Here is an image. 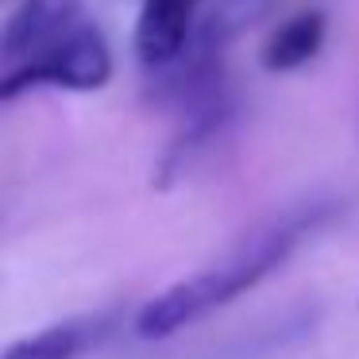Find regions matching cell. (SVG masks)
Instances as JSON below:
<instances>
[{
    "label": "cell",
    "mask_w": 359,
    "mask_h": 359,
    "mask_svg": "<svg viewBox=\"0 0 359 359\" xmlns=\"http://www.w3.org/2000/svg\"><path fill=\"white\" fill-rule=\"evenodd\" d=\"M305 228H313V212H297V217H282L274 224L251 232L243 243H236L228 255L209 263L205 271L189 274V278L166 286L155 294L140 313H135V336L140 340H163L174 336L178 328L194 325V320L217 313L220 305L236 302L240 294L255 290L271 271H278L297 248Z\"/></svg>",
    "instance_id": "2"
},
{
    "label": "cell",
    "mask_w": 359,
    "mask_h": 359,
    "mask_svg": "<svg viewBox=\"0 0 359 359\" xmlns=\"http://www.w3.org/2000/svg\"><path fill=\"white\" fill-rule=\"evenodd\" d=\"M325 43V16L320 12H302L286 20L263 47V66L266 70H297L305 66Z\"/></svg>",
    "instance_id": "5"
},
{
    "label": "cell",
    "mask_w": 359,
    "mask_h": 359,
    "mask_svg": "<svg viewBox=\"0 0 359 359\" xmlns=\"http://www.w3.org/2000/svg\"><path fill=\"white\" fill-rule=\"evenodd\" d=\"M112 328V317H70L47 325L43 332L16 340L4 359H78L81 351H89L97 340H104Z\"/></svg>",
    "instance_id": "4"
},
{
    "label": "cell",
    "mask_w": 359,
    "mask_h": 359,
    "mask_svg": "<svg viewBox=\"0 0 359 359\" xmlns=\"http://www.w3.org/2000/svg\"><path fill=\"white\" fill-rule=\"evenodd\" d=\"M205 0H143L140 24H135V55L147 70L174 66L201 27Z\"/></svg>",
    "instance_id": "3"
},
{
    "label": "cell",
    "mask_w": 359,
    "mask_h": 359,
    "mask_svg": "<svg viewBox=\"0 0 359 359\" xmlns=\"http://www.w3.org/2000/svg\"><path fill=\"white\" fill-rule=\"evenodd\" d=\"M4 81L0 97L16 101L27 89H101L112 78V50L104 32L78 0H24L4 24Z\"/></svg>",
    "instance_id": "1"
}]
</instances>
